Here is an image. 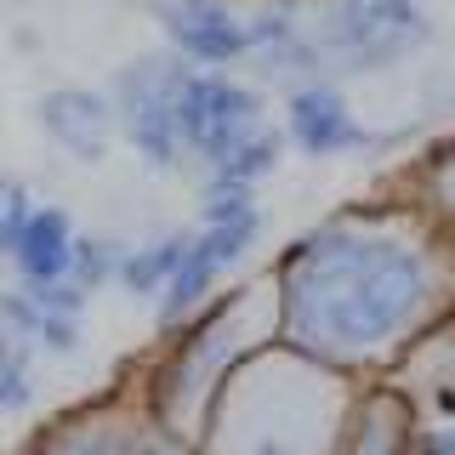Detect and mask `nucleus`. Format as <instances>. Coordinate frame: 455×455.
Listing matches in <instances>:
<instances>
[{
    "label": "nucleus",
    "instance_id": "1",
    "mask_svg": "<svg viewBox=\"0 0 455 455\" xmlns=\"http://www.w3.org/2000/svg\"><path fill=\"white\" fill-rule=\"evenodd\" d=\"M279 341L353 381L393 376L404 353L455 313V234L404 194L307 222L267 262Z\"/></svg>",
    "mask_w": 455,
    "mask_h": 455
},
{
    "label": "nucleus",
    "instance_id": "2",
    "mask_svg": "<svg viewBox=\"0 0 455 455\" xmlns=\"http://www.w3.org/2000/svg\"><path fill=\"white\" fill-rule=\"evenodd\" d=\"M353 387V376L274 341L217 387L194 433V455H336Z\"/></svg>",
    "mask_w": 455,
    "mask_h": 455
},
{
    "label": "nucleus",
    "instance_id": "3",
    "mask_svg": "<svg viewBox=\"0 0 455 455\" xmlns=\"http://www.w3.org/2000/svg\"><path fill=\"white\" fill-rule=\"evenodd\" d=\"M274 341H279V296H274V274L262 267V274L228 284L188 324L160 336V353L142 364L137 398L148 404V416L165 438L194 444L217 387L251 353L274 347Z\"/></svg>",
    "mask_w": 455,
    "mask_h": 455
},
{
    "label": "nucleus",
    "instance_id": "4",
    "mask_svg": "<svg viewBox=\"0 0 455 455\" xmlns=\"http://www.w3.org/2000/svg\"><path fill=\"white\" fill-rule=\"evenodd\" d=\"M438 23L421 0H313V40L324 80H370L416 63L433 46Z\"/></svg>",
    "mask_w": 455,
    "mask_h": 455
},
{
    "label": "nucleus",
    "instance_id": "5",
    "mask_svg": "<svg viewBox=\"0 0 455 455\" xmlns=\"http://www.w3.org/2000/svg\"><path fill=\"white\" fill-rule=\"evenodd\" d=\"M188 75L177 52L154 46V52H132L120 68L108 75V103H114V125L120 142L132 148V160L154 177H177L188 171V148L177 132V85Z\"/></svg>",
    "mask_w": 455,
    "mask_h": 455
},
{
    "label": "nucleus",
    "instance_id": "6",
    "mask_svg": "<svg viewBox=\"0 0 455 455\" xmlns=\"http://www.w3.org/2000/svg\"><path fill=\"white\" fill-rule=\"evenodd\" d=\"M262 125H274L267 108V85L251 80L245 68H188L177 85V132L188 148V165L205 177L211 165H222L245 137Z\"/></svg>",
    "mask_w": 455,
    "mask_h": 455
},
{
    "label": "nucleus",
    "instance_id": "7",
    "mask_svg": "<svg viewBox=\"0 0 455 455\" xmlns=\"http://www.w3.org/2000/svg\"><path fill=\"white\" fill-rule=\"evenodd\" d=\"M165 444L171 438L154 427L137 387H114L103 398L57 410L18 455H160Z\"/></svg>",
    "mask_w": 455,
    "mask_h": 455
},
{
    "label": "nucleus",
    "instance_id": "8",
    "mask_svg": "<svg viewBox=\"0 0 455 455\" xmlns=\"http://www.w3.org/2000/svg\"><path fill=\"white\" fill-rule=\"evenodd\" d=\"M279 132L302 160H353V154H376L398 142L393 132H376L359 120L347 85L341 80H302L279 97Z\"/></svg>",
    "mask_w": 455,
    "mask_h": 455
},
{
    "label": "nucleus",
    "instance_id": "9",
    "mask_svg": "<svg viewBox=\"0 0 455 455\" xmlns=\"http://www.w3.org/2000/svg\"><path fill=\"white\" fill-rule=\"evenodd\" d=\"M142 12L160 28L165 52H177L188 68H245V0H142Z\"/></svg>",
    "mask_w": 455,
    "mask_h": 455
},
{
    "label": "nucleus",
    "instance_id": "10",
    "mask_svg": "<svg viewBox=\"0 0 455 455\" xmlns=\"http://www.w3.org/2000/svg\"><path fill=\"white\" fill-rule=\"evenodd\" d=\"M245 23H251V57L245 75L262 85H291L324 80V57L313 40V0H245Z\"/></svg>",
    "mask_w": 455,
    "mask_h": 455
},
{
    "label": "nucleus",
    "instance_id": "11",
    "mask_svg": "<svg viewBox=\"0 0 455 455\" xmlns=\"http://www.w3.org/2000/svg\"><path fill=\"white\" fill-rule=\"evenodd\" d=\"M35 125L46 137V148L75 165H103L114 154V142H120L114 103L97 85H46L35 97Z\"/></svg>",
    "mask_w": 455,
    "mask_h": 455
},
{
    "label": "nucleus",
    "instance_id": "12",
    "mask_svg": "<svg viewBox=\"0 0 455 455\" xmlns=\"http://www.w3.org/2000/svg\"><path fill=\"white\" fill-rule=\"evenodd\" d=\"M421 410L393 376H370L353 387L347 421H341L336 455H416Z\"/></svg>",
    "mask_w": 455,
    "mask_h": 455
},
{
    "label": "nucleus",
    "instance_id": "13",
    "mask_svg": "<svg viewBox=\"0 0 455 455\" xmlns=\"http://www.w3.org/2000/svg\"><path fill=\"white\" fill-rule=\"evenodd\" d=\"M75 245H80V222L63 199H35L28 222L18 228L6 251V267L18 284H52V279H68L75 267Z\"/></svg>",
    "mask_w": 455,
    "mask_h": 455
},
{
    "label": "nucleus",
    "instance_id": "14",
    "mask_svg": "<svg viewBox=\"0 0 455 455\" xmlns=\"http://www.w3.org/2000/svg\"><path fill=\"white\" fill-rule=\"evenodd\" d=\"M393 194H404L421 217H433L444 234H455V132L427 142L416 160L404 165V177H398Z\"/></svg>",
    "mask_w": 455,
    "mask_h": 455
},
{
    "label": "nucleus",
    "instance_id": "15",
    "mask_svg": "<svg viewBox=\"0 0 455 455\" xmlns=\"http://www.w3.org/2000/svg\"><path fill=\"white\" fill-rule=\"evenodd\" d=\"M188 234H194V228H171V234H154V239H137V245H125V256H120V279H114V284H120L132 302H160L165 284L177 279V267H182Z\"/></svg>",
    "mask_w": 455,
    "mask_h": 455
},
{
    "label": "nucleus",
    "instance_id": "16",
    "mask_svg": "<svg viewBox=\"0 0 455 455\" xmlns=\"http://www.w3.org/2000/svg\"><path fill=\"white\" fill-rule=\"evenodd\" d=\"M284 132H279V120L274 125H262L256 137H245L234 154H228L222 165H211L205 177H222V182H245V188H262V182H274V171L284 165Z\"/></svg>",
    "mask_w": 455,
    "mask_h": 455
},
{
    "label": "nucleus",
    "instance_id": "17",
    "mask_svg": "<svg viewBox=\"0 0 455 455\" xmlns=\"http://www.w3.org/2000/svg\"><path fill=\"white\" fill-rule=\"evenodd\" d=\"M35 359L40 353L28 347L18 331H6L0 324V416H23L28 404H35Z\"/></svg>",
    "mask_w": 455,
    "mask_h": 455
},
{
    "label": "nucleus",
    "instance_id": "18",
    "mask_svg": "<svg viewBox=\"0 0 455 455\" xmlns=\"http://www.w3.org/2000/svg\"><path fill=\"white\" fill-rule=\"evenodd\" d=\"M120 256H125V239L114 234H85L80 228V245H75V267H68V279L80 284V291H108L114 279H120Z\"/></svg>",
    "mask_w": 455,
    "mask_h": 455
},
{
    "label": "nucleus",
    "instance_id": "19",
    "mask_svg": "<svg viewBox=\"0 0 455 455\" xmlns=\"http://www.w3.org/2000/svg\"><path fill=\"white\" fill-rule=\"evenodd\" d=\"M28 296H35L40 307H52V313H92V291H80L75 279H52V284H23Z\"/></svg>",
    "mask_w": 455,
    "mask_h": 455
},
{
    "label": "nucleus",
    "instance_id": "20",
    "mask_svg": "<svg viewBox=\"0 0 455 455\" xmlns=\"http://www.w3.org/2000/svg\"><path fill=\"white\" fill-rule=\"evenodd\" d=\"M416 455H455V416L450 421H421Z\"/></svg>",
    "mask_w": 455,
    "mask_h": 455
},
{
    "label": "nucleus",
    "instance_id": "21",
    "mask_svg": "<svg viewBox=\"0 0 455 455\" xmlns=\"http://www.w3.org/2000/svg\"><path fill=\"white\" fill-rule=\"evenodd\" d=\"M160 455H194V444H177V438H171V444H165Z\"/></svg>",
    "mask_w": 455,
    "mask_h": 455
}]
</instances>
